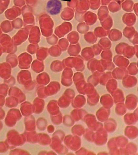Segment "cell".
Returning a JSON list of instances; mask_svg holds the SVG:
<instances>
[{"label": "cell", "instance_id": "obj_1", "mask_svg": "<svg viewBox=\"0 0 138 155\" xmlns=\"http://www.w3.org/2000/svg\"><path fill=\"white\" fill-rule=\"evenodd\" d=\"M61 7V3L58 0H51L47 3V8L51 14H58L60 12Z\"/></svg>", "mask_w": 138, "mask_h": 155}]
</instances>
